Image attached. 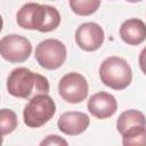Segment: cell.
I'll return each instance as SVG.
<instances>
[{
	"label": "cell",
	"mask_w": 146,
	"mask_h": 146,
	"mask_svg": "<svg viewBox=\"0 0 146 146\" xmlns=\"http://www.w3.org/2000/svg\"><path fill=\"white\" fill-rule=\"evenodd\" d=\"M16 22L25 30H36L42 33L56 30L60 24L59 11L49 5L36 2L24 3L16 14Z\"/></svg>",
	"instance_id": "cell-1"
},
{
	"label": "cell",
	"mask_w": 146,
	"mask_h": 146,
	"mask_svg": "<svg viewBox=\"0 0 146 146\" xmlns=\"http://www.w3.org/2000/svg\"><path fill=\"white\" fill-rule=\"evenodd\" d=\"M7 90L14 97L31 99L36 95L48 94L50 86L46 76L26 67H17L7 78Z\"/></svg>",
	"instance_id": "cell-2"
},
{
	"label": "cell",
	"mask_w": 146,
	"mask_h": 146,
	"mask_svg": "<svg viewBox=\"0 0 146 146\" xmlns=\"http://www.w3.org/2000/svg\"><path fill=\"white\" fill-rule=\"evenodd\" d=\"M99 78L106 87L113 90H123L132 81V70L124 58L110 56L99 66Z\"/></svg>",
	"instance_id": "cell-3"
},
{
	"label": "cell",
	"mask_w": 146,
	"mask_h": 146,
	"mask_svg": "<svg viewBox=\"0 0 146 146\" xmlns=\"http://www.w3.org/2000/svg\"><path fill=\"white\" fill-rule=\"evenodd\" d=\"M56 113L55 100L48 94L36 95L29 100L23 110V120L29 128L44 125Z\"/></svg>",
	"instance_id": "cell-4"
},
{
	"label": "cell",
	"mask_w": 146,
	"mask_h": 146,
	"mask_svg": "<svg viewBox=\"0 0 146 146\" xmlns=\"http://www.w3.org/2000/svg\"><path fill=\"white\" fill-rule=\"evenodd\" d=\"M67 50L65 44L58 39H46L38 43L34 57L38 64L46 70H57L66 60Z\"/></svg>",
	"instance_id": "cell-5"
},
{
	"label": "cell",
	"mask_w": 146,
	"mask_h": 146,
	"mask_svg": "<svg viewBox=\"0 0 146 146\" xmlns=\"http://www.w3.org/2000/svg\"><path fill=\"white\" fill-rule=\"evenodd\" d=\"M58 92L66 103L79 104L87 98L89 84L82 74L78 72H70L59 80Z\"/></svg>",
	"instance_id": "cell-6"
},
{
	"label": "cell",
	"mask_w": 146,
	"mask_h": 146,
	"mask_svg": "<svg viewBox=\"0 0 146 146\" xmlns=\"http://www.w3.org/2000/svg\"><path fill=\"white\" fill-rule=\"evenodd\" d=\"M32 54L31 41L19 34H8L0 40V55L9 63H23Z\"/></svg>",
	"instance_id": "cell-7"
},
{
	"label": "cell",
	"mask_w": 146,
	"mask_h": 146,
	"mask_svg": "<svg viewBox=\"0 0 146 146\" xmlns=\"http://www.w3.org/2000/svg\"><path fill=\"white\" fill-rule=\"evenodd\" d=\"M74 36L79 48L84 51L98 50L103 46L105 40V33L103 27L94 22H87L79 25Z\"/></svg>",
	"instance_id": "cell-8"
},
{
	"label": "cell",
	"mask_w": 146,
	"mask_h": 146,
	"mask_svg": "<svg viewBox=\"0 0 146 146\" xmlns=\"http://www.w3.org/2000/svg\"><path fill=\"white\" fill-rule=\"evenodd\" d=\"M87 107L89 113L92 116L99 120H104L115 114L117 110V102L112 94L100 91V92L94 94L88 99Z\"/></svg>",
	"instance_id": "cell-9"
},
{
	"label": "cell",
	"mask_w": 146,
	"mask_h": 146,
	"mask_svg": "<svg viewBox=\"0 0 146 146\" xmlns=\"http://www.w3.org/2000/svg\"><path fill=\"white\" fill-rule=\"evenodd\" d=\"M90 124L89 116L79 111H68L59 115L57 127L60 132L67 136H78L87 130Z\"/></svg>",
	"instance_id": "cell-10"
},
{
	"label": "cell",
	"mask_w": 146,
	"mask_h": 146,
	"mask_svg": "<svg viewBox=\"0 0 146 146\" xmlns=\"http://www.w3.org/2000/svg\"><path fill=\"white\" fill-rule=\"evenodd\" d=\"M119 34L127 44L138 46L146 40V24L139 18H129L121 24Z\"/></svg>",
	"instance_id": "cell-11"
},
{
	"label": "cell",
	"mask_w": 146,
	"mask_h": 146,
	"mask_svg": "<svg viewBox=\"0 0 146 146\" xmlns=\"http://www.w3.org/2000/svg\"><path fill=\"white\" fill-rule=\"evenodd\" d=\"M136 125H146V117L144 113L138 110H127L122 112L116 120V129L121 135Z\"/></svg>",
	"instance_id": "cell-12"
},
{
	"label": "cell",
	"mask_w": 146,
	"mask_h": 146,
	"mask_svg": "<svg viewBox=\"0 0 146 146\" xmlns=\"http://www.w3.org/2000/svg\"><path fill=\"white\" fill-rule=\"evenodd\" d=\"M122 146H146V125H136L122 135Z\"/></svg>",
	"instance_id": "cell-13"
},
{
	"label": "cell",
	"mask_w": 146,
	"mask_h": 146,
	"mask_svg": "<svg viewBox=\"0 0 146 146\" xmlns=\"http://www.w3.org/2000/svg\"><path fill=\"white\" fill-rule=\"evenodd\" d=\"M68 5L72 11L80 16H89L97 11L100 6L99 0H70Z\"/></svg>",
	"instance_id": "cell-14"
},
{
	"label": "cell",
	"mask_w": 146,
	"mask_h": 146,
	"mask_svg": "<svg viewBox=\"0 0 146 146\" xmlns=\"http://www.w3.org/2000/svg\"><path fill=\"white\" fill-rule=\"evenodd\" d=\"M17 124H18L17 115L13 110L2 108L0 111V127H1L2 136L13 132L17 128Z\"/></svg>",
	"instance_id": "cell-15"
},
{
	"label": "cell",
	"mask_w": 146,
	"mask_h": 146,
	"mask_svg": "<svg viewBox=\"0 0 146 146\" xmlns=\"http://www.w3.org/2000/svg\"><path fill=\"white\" fill-rule=\"evenodd\" d=\"M39 146H68V143L58 135H48L40 141Z\"/></svg>",
	"instance_id": "cell-16"
},
{
	"label": "cell",
	"mask_w": 146,
	"mask_h": 146,
	"mask_svg": "<svg viewBox=\"0 0 146 146\" xmlns=\"http://www.w3.org/2000/svg\"><path fill=\"white\" fill-rule=\"evenodd\" d=\"M138 64H139V67L141 70V72L146 75V47H144L139 54V57H138Z\"/></svg>",
	"instance_id": "cell-17"
}]
</instances>
